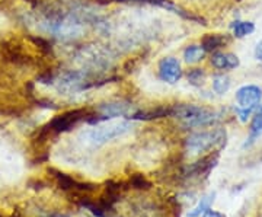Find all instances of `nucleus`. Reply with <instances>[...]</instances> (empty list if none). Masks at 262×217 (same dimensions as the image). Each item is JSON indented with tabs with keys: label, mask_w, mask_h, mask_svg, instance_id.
Returning <instances> with one entry per match:
<instances>
[{
	"label": "nucleus",
	"mask_w": 262,
	"mask_h": 217,
	"mask_svg": "<svg viewBox=\"0 0 262 217\" xmlns=\"http://www.w3.org/2000/svg\"><path fill=\"white\" fill-rule=\"evenodd\" d=\"M170 106V118L178 120L185 128L213 127L222 120V114L196 104H173Z\"/></svg>",
	"instance_id": "f257e3e1"
},
{
	"label": "nucleus",
	"mask_w": 262,
	"mask_h": 217,
	"mask_svg": "<svg viewBox=\"0 0 262 217\" xmlns=\"http://www.w3.org/2000/svg\"><path fill=\"white\" fill-rule=\"evenodd\" d=\"M133 121L122 120V121H105V123L95 124L92 128H88L79 134V140H82L84 144L99 147L106 143L113 142L115 139H120L131 132Z\"/></svg>",
	"instance_id": "f03ea898"
},
{
	"label": "nucleus",
	"mask_w": 262,
	"mask_h": 217,
	"mask_svg": "<svg viewBox=\"0 0 262 217\" xmlns=\"http://www.w3.org/2000/svg\"><path fill=\"white\" fill-rule=\"evenodd\" d=\"M226 143H227L226 130L215 127L211 130L189 134L184 142V149L188 156H196L206 151H219L225 147Z\"/></svg>",
	"instance_id": "7ed1b4c3"
},
{
	"label": "nucleus",
	"mask_w": 262,
	"mask_h": 217,
	"mask_svg": "<svg viewBox=\"0 0 262 217\" xmlns=\"http://www.w3.org/2000/svg\"><path fill=\"white\" fill-rule=\"evenodd\" d=\"M94 110L91 108H75L69 110L64 113L56 115L51 121H48L44 127H41L37 132V142H42L48 139L51 134H63V133L70 132L73 127H76L82 121H88V118L92 115Z\"/></svg>",
	"instance_id": "20e7f679"
},
{
	"label": "nucleus",
	"mask_w": 262,
	"mask_h": 217,
	"mask_svg": "<svg viewBox=\"0 0 262 217\" xmlns=\"http://www.w3.org/2000/svg\"><path fill=\"white\" fill-rule=\"evenodd\" d=\"M236 106L234 114L241 123H248V120L252 118L255 111L261 106L262 102V88L258 85H244L241 86L236 94Z\"/></svg>",
	"instance_id": "39448f33"
},
{
	"label": "nucleus",
	"mask_w": 262,
	"mask_h": 217,
	"mask_svg": "<svg viewBox=\"0 0 262 217\" xmlns=\"http://www.w3.org/2000/svg\"><path fill=\"white\" fill-rule=\"evenodd\" d=\"M0 60L16 67H34L38 64L37 58L29 54L25 46L13 39L0 42Z\"/></svg>",
	"instance_id": "423d86ee"
},
{
	"label": "nucleus",
	"mask_w": 262,
	"mask_h": 217,
	"mask_svg": "<svg viewBox=\"0 0 262 217\" xmlns=\"http://www.w3.org/2000/svg\"><path fill=\"white\" fill-rule=\"evenodd\" d=\"M158 75L162 82L169 83V85H175L182 79L184 70H182V66H181L178 58L163 57L158 63Z\"/></svg>",
	"instance_id": "0eeeda50"
},
{
	"label": "nucleus",
	"mask_w": 262,
	"mask_h": 217,
	"mask_svg": "<svg viewBox=\"0 0 262 217\" xmlns=\"http://www.w3.org/2000/svg\"><path fill=\"white\" fill-rule=\"evenodd\" d=\"M210 64L217 72H232L234 69L241 66V60L234 53H229V51H215L211 53L210 57Z\"/></svg>",
	"instance_id": "6e6552de"
},
{
	"label": "nucleus",
	"mask_w": 262,
	"mask_h": 217,
	"mask_svg": "<svg viewBox=\"0 0 262 217\" xmlns=\"http://www.w3.org/2000/svg\"><path fill=\"white\" fill-rule=\"evenodd\" d=\"M232 38L227 34H204L201 38V47L206 50V53H215L230 44Z\"/></svg>",
	"instance_id": "1a4fd4ad"
},
{
	"label": "nucleus",
	"mask_w": 262,
	"mask_h": 217,
	"mask_svg": "<svg viewBox=\"0 0 262 217\" xmlns=\"http://www.w3.org/2000/svg\"><path fill=\"white\" fill-rule=\"evenodd\" d=\"M262 136V104L261 106L255 111V114L251 118V124H249V136L246 139V143L244 147H251L253 143L256 142Z\"/></svg>",
	"instance_id": "9d476101"
},
{
	"label": "nucleus",
	"mask_w": 262,
	"mask_h": 217,
	"mask_svg": "<svg viewBox=\"0 0 262 217\" xmlns=\"http://www.w3.org/2000/svg\"><path fill=\"white\" fill-rule=\"evenodd\" d=\"M206 50L201 47V44H191L188 46L185 50H184V61L189 64V66H194V64H198L200 61H203L206 58Z\"/></svg>",
	"instance_id": "9b49d317"
},
{
	"label": "nucleus",
	"mask_w": 262,
	"mask_h": 217,
	"mask_svg": "<svg viewBox=\"0 0 262 217\" xmlns=\"http://www.w3.org/2000/svg\"><path fill=\"white\" fill-rule=\"evenodd\" d=\"M232 88V79L229 76L223 73V72H219L213 76V80H211V89L214 91L215 95L219 96H223L226 95Z\"/></svg>",
	"instance_id": "f8f14e48"
},
{
	"label": "nucleus",
	"mask_w": 262,
	"mask_h": 217,
	"mask_svg": "<svg viewBox=\"0 0 262 217\" xmlns=\"http://www.w3.org/2000/svg\"><path fill=\"white\" fill-rule=\"evenodd\" d=\"M28 39L31 41V44L37 48L38 53H41L42 56L46 57H53V54H54V48H53V44L50 42V39L41 37V35H32V34H29Z\"/></svg>",
	"instance_id": "ddd939ff"
},
{
	"label": "nucleus",
	"mask_w": 262,
	"mask_h": 217,
	"mask_svg": "<svg viewBox=\"0 0 262 217\" xmlns=\"http://www.w3.org/2000/svg\"><path fill=\"white\" fill-rule=\"evenodd\" d=\"M214 200H215V192L206 194L203 199L198 201V204H196L195 207L188 211V217H201L204 213H206V211H208V210L211 208L213 203H214Z\"/></svg>",
	"instance_id": "4468645a"
},
{
	"label": "nucleus",
	"mask_w": 262,
	"mask_h": 217,
	"mask_svg": "<svg viewBox=\"0 0 262 217\" xmlns=\"http://www.w3.org/2000/svg\"><path fill=\"white\" fill-rule=\"evenodd\" d=\"M232 32H233V38L248 37L255 32V24L252 20H234L232 24Z\"/></svg>",
	"instance_id": "2eb2a0df"
},
{
	"label": "nucleus",
	"mask_w": 262,
	"mask_h": 217,
	"mask_svg": "<svg viewBox=\"0 0 262 217\" xmlns=\"http://www.w3.org/2000/svg\"><path fill=\"white\" fill-rule=\"evenodd\" d=\"M207 79V72L206 69H201V67H192L187 72V80L189 85L200 88V86L204 85Z\"/></svg>",
	"instance_id": "dca6fc26"
},
{
	"label": "nucleus",
	"mask_w": 262,
	"mask_h": 217,
	"mask_svg": "<svg viewBox=\"0 0 262 217\" xmlns=\"http://www.w3.org/2000/svg\"><path fill=\"white\" fill-rule=\"evenodd\" d=\"M253 57H255V60L262 61V39L256 44V47L253 50Z\"/></svg>",
	"instance_id": "f3484780"
},
{
	"label": "nucleus",
	"mask_w": 262,
	"mask_h": 217,
	"mask_svg": "<svg viewBox=\"0 0 262 217\" xmlns=\"http://www.w3.org/2000/svg\"><path fill=\"white\" fill-rule=\"evenodd\" d=\"M203 217H225L220 211H215V210H208V211H206L204 214H203Z\"/></svg>",
	"instance_id": "a211bd4d"
},
{
	"label": "nucleus",
	"mask_w": 262,
	"mask_h": 217,
	"mask_svg": "<svg viewBox=\"0 0 262 217\" xmlns=\"http://www.w3.org/2000/svg\"><path fill=\"white\" fill-rule=\"evenodd\" d=\"M22 2H27V3L32 5V6H38L41 3V0H22Z\"/></svg>",
	"instance_id": "6ab92c4d"
},
{
	"label": "nucleus",
	"mask_w": 262,
	"mask_h": 217,
	"mask_svg": "<svg viewBox=\"0 0 262 217\" xmlns=\"http://www.w3.org/2000/svg\"><path fill=\"white\" fill-rule=\"evenodd\" d=\"M105 217H118V216H111L110 213H106V214H105Z\"/></svg>",
	"instance_id": "aec40b11"
},
{
	"label": "nucleus",
	"mask_w": 262,
	"mask_h": 217,
	"mask_svg": "<svg viewBox=\"0 0 262 217\" xmlns=\"http://www.w3.org/2000/svg\"><path fill=\"white\" fill-rule=\"evenodd\" d=\"M0 217H2V216H0Z\"/></svg>",
	"instance_id": "412c9836"
}]
</instances>
